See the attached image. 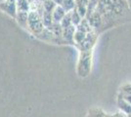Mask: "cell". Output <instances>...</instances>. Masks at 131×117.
<instances>
[{
  "label": "cell",
  "instance_id": "1",
  "mask_svg": "<svg viewBox=\"0 0 131 117\" xmlns=\"http://www.w3.org/2000/svg\"><path fill=\"white\" fill-rule=\"evenodd\" d=\"M42 13H43V7L42 3L39 5L38 9L31 10L28 13V22H27V28L32 32L35 36L38 35L43 31L45 28L43 22H42Z\"/></svg>",
  "mask_w": 131,
  "mask_h": 117
},
{
  "label": "cell",
  "instance_id": "2",
  "mask_svg": "<svg viewBox=\"0 0 131 117\" xmlns=\"http://www.w3.org/2000/svg\"><path fill=\"white\" fill-rule=\"evenodd\" d=\"M92 53L91 51H80V56L77 61V72L80 78H85L91 72Z\"/></svg>",
  "mask_w": 131,
  "mask_h": 117
},
{
  "label": "cell",
  "instance_id": "3",
  "mask_svg": "<svg viewBox=\"0 0 131 117\" xmlns=\"http://www.w3.org/2000/svg\"><path fill=\"white\" fill-rule=\"evenodd\" d=\"M0 10L10 16L13 19H16L17 16V0H5L0 3Z\"/></svg>",
  "mask_w": 131,
  "mask_h": 117
},
{
  "label": "cell",
  "instance_id": "4",
  "mask_svg": "<svg viewBox=\"0 0 131 117\" xmlns=\"http://www.w3.org/2000/svg\"><path fill=\"white\" fill-rule=\"evenodd\" d=\"M85 19L88 21L89 24L91 25V28H94V29H95V28H100L101 27H102V23H103V17L101 16V14H100L97 10L94 11L93 13H91V14L87 15Z\"/></svg>",
  "mask_w": 131,
  "mask_h": 117
},
{
  "label": "cell",
  "instance_id": "5",
  "mask_svg": "<svg viewBox=\"0 0 131 117\" xmlns=\"http://www.w3.org/2000/svg\"><path fill=\"white\" fill-rule=\"evenodd\" d=\"M117 106H118L120 111L123 114H125V115L131 114V103L129 101H127L124 98H122L120 95L117 96Z\"/></svg>",
  "mask_w": 131,
  "mask_h": 117
},
{
  "label": "cell",
  "instance_id": "6",
  "mask_svg": "<svg viewBox=\"0 0 131 117\" xmlns=\"http://www.w3.org/2000/svg\"><path fill=\"white\" fill-rule=\"evenodd\" d=\"M77 31V27H74L73 24L69 27L67 28H64L63 30V39L65 40L66 43H73V37L74 33Z\"/></svg>",
  "mask_w": 131,
  "mask_h": 117
},
{
  "label": "cell",
  "instance_id": "7",
  "mask_svg": "<svg viewBox=\"0 0 131 117\" xmlns=\"http://www.w3.org/2000/svg\"><path fill=\"white\" fill-rule=\"evenodd\" d=\"M66 15H67V12L63 9L62 6H57L54 11L52 12L53 21H54V22H58V23H60L62 22V20L65 18Z\"/></svg>",
  "mask_w": 131,
  "mask_h": 117
},
{
  "label": "cell",
  "instance_id": "8",
  "mask_svg": "<svg viewBox=\"0 0 131 117\" xmlns=\"http://www.w3.org/2000/svg\"><path fill=\"white\" fill-rule=\"evenodd\" d=\"M48 28L50 31L53 33V35L55 36V38H63V30L64 28H62L61 23H58V22H53Z\"/></svg>",
  "mask_w": 131,
  "mask_h": 117
},
{
  "label": "cell",
  "instance_id": "9",
  "mask_svg": "<svg viewBox=\"0 0 131 117\" xmlns=\"http://www.w3.org/2000/svg\"><path fill=\"white\" fill-rule=\"evenodd\" d=\"M29 13V12H28ZM28 13L27 12H18L16 19L18 23L24 28H27V22H28Z\"/></svg>",
  "mask_w": 131,
  "mask_h": 117
},
{
  "label": "cell",
  "instance_id": "10",
  "mask_svg": "<svg viewBox=\"0 0 131 117\" xmlns=\"http://www.w3.org/2000/svg\"><path fill=\"white\" fill-rule=\"evenodd\" d=\"M31 8L30 0H17V11L18 12H28Z\"/></svg>",
  "mask_w": 131,
  "mask_h": 117
},
{
  "label": "cell",
  "instance_id": "11",
  "mask_svg": "<svg viewBox=\"0 0 131 117\" xmlns=\"http://www.w3.org/2000/svg\"><path fill=\"white\" fill-rule=\"evenodd\" d=\"M107 115L108 113H106L103 109L99 107H92L88 110L85 117H107Z\"/></svg>",
  "mask_w": 131,
  "mask_h": 117
},
{
  "label": "cell",
  "instance_id": "12",
  "mask_svg": "<svg viewBox=\"0 0 131 117\" xmlns=\"http://www.w3.org/2000/svg\"><path fill=\"white\" fill-rule=\"evenodd\" d=\"M122 98H124L127 101H129L131 103V85L130 84H126L122 88H120V91L118 93Z\"/></svg>",
  "mask_w": 131,
  "mask_h": 117
},
{
  "label": "cell",
  "instance_id": "13",
  "mask_svg": "<svg viewBox=\"0 0 131 117\" xmlns=\"http://www.w3.org/2000/svg\"><path fill=\"white\" fill-rule=\"evenodd\" d=\"M36 37L39 39H41V40H44V41H51V42H53L55 39V36L53 35V33L50 31L48 28H44L43 31L41 32V33H39L38 35H36Z\"/></svg>",
  "mask_w": 131,
  "mask_h": 117
},
{
  "label": "cell",
  "instance_id": "14",
  "mask_svg": "<svg viewBox=\"0 0 131 117\" xmlns=\"http://www.w3.org/2000/svg\"><path fill=\"white\" fill-rule=\"evenodd\" d=\"M61 6L67 13H71L77 8V2H75V0H64L63 4Z\"/></svg>",
  "mask_w": 131,
  "mask_h": 117
},
{
  "label": "cell",
  "instance_id": "15",
  "mask_svg": "<svg viewBox=\"0 0 131 117\" xmlns=\"http://www.w3.org/2000/svg\"><path fill=\"white\" fill-rule=\"evenodd\" d=\"M77 30H80L82 32H85V33H89V32L92 31V28L89 24V22H88V21L86 19H83L82 20L81 22L77 27Z\"/></svg>",
  "mask_w": 131,
  "mask_h": 117
},
{
  "label": "cell",
  "instance_id": "16",
  "mask_svg": "<svg viewBox=\"0 0 131 117\" xmlns=\"http://www.w3.org/2000/svg\"><path fill=\"white\" fill-rule=\"evenodd\" d=\"M42 22H43L45 28H49L50 25L54 22L52 13H49V12H46L43 10V13H42Z\"/></svg>",
  "mask_w": 131,
  "mask_h": 117
},
{
  "label": "cell",
  "instance_id": "17",
  "mask_svg": "<svg viewBox=\"0 0 131 117\" xmlns=\"http://www.w3.org/2000/svg\"><path fill=\"white\" fill-rule=\"evenodd\" d=\"M86 36H87V33H85V32H82L80 30H77L75 31V33H74V37H73V41H74V43H77V45H80L85 40L86 38Z\"/></svg>",
  "mask_w": 131,
  "mask_h": 117
},
{
  "label": "cell",
  "instance_id": "18",
  "mask_svg": "<svg viewBox=\"0 0 131 117\" xmlns=\"http://www.w3.org/2000/svg\"><path fill=\"white\" fill-rule=\"evenodd\" d=\"M57 4L55 3L53 0H46L45 2L42 3V7H43V10L46 12H49V13H52V12L55 10V8L57 7Z\"/></svg>",
  "mask_w": 131,
  "mask_h": 117
},
{
  "label": "cell",
  "instance_id": "19",
  "mask_svg": "<svg viewBox=\"0 0 131 117\" xmlns=\"http://www.w3.org/2000/svg\"><path fill=\"white\" fill-rule=\"evenodd\" d=\"M71 22H72V24L74 25V27H77L81 21L83 20L81 17H80V15L78 14V12H77V9H74L73 11L71 12Z\"/></svg>",
  "mask_w": 131,
  "mask_h": 117
},
{
  "label": "cell",
  "instance_id": "20",
  "mask_svg": "<svg viewBox=\"0 0 131 117\" xmlns=\"http://www.w3.org/2000/svg\"><path fill=\"white\" fill-rule=\"evenodd\" d=\"M60 23L63 28H69V27H71V25H72L71 13H67V15H66L65 18L62 20V22H61Z\"/></svg>",
  "mask_w": 131,
  "mask_h": 117
},
{
  "label": "cell",
  "instance_id": "21",
  "mask_svg": "<svg viewBox=\"0 0 131 117\" xmlns=\"http://www.w3.org/2000/svg\"><path fill=\"white\" fill-rule=\"evenodd\" d=\"M77 2V5L79 6H84V7H87L89 5V0H75Z\"/></svg>",
  "mask_w": 131,
  "mask_h": 117
},
{
  "label": "cell",
  "instance_id": "22",
  "mask_svg": "<svg viewBox=\"0 0 131 117\" xmlns=\"http://www.w3.org/2000/svg\"><path fill=\"white\" fill-rule=\"evenodd\" d=\"M107 117H125V114H123L122 112H117L115 114H108Z\"/></svg>",
  "mask_w": 131,
  "mask_h": 117
},
{
  "label": "cell",
  "instance_id": "23",
  "mask_svg": "<svg viewBox=\"0 0 131 117\" xmlns=\"http://www.w3.org/2000/svg\"><path fill=\"white\" fill-rule=\"evenodd\" d=\"M53 1H54L58 6H61L63 4V2H64V0H53Z\"/></svg>",
  "mask_w": 131,
  "mask_h": 117
},
{
  "label": "cell",
  "instance_id": "24",
  "mask_svg": "<svg viewBox=\"0 0 131 117\" xmlns=\"http://www.w3.org/2000/svg\"><path fill=\"white\" fill-rule=\"evenodd\" d=\"M127 4H128V7H129V10L131 11V0H127Z\"/></svg>",
  "mask_w": 131,
  "mask_h": 117
},
{
  "label": "cell",
  "instance_id": "25",
  "mask_svg": "<svg viewBox=\"0 0 131 117\" xmlns=\"http://www.w3.org/2000/svg\"><path fill=\"white\" fill-rule=\"evenodd\" d=\"M45 1H46V0H38V2H40V3H43Z\"/></svg>",
  "mask_w": 131,
  "mask_h": 117
},
{
  "label": "cell",
  "instance_id": "26",
  "mask_svg": "<svg viewBox=\"0 0 131 117\" xmlns=\"http://www.w3.org/2000/svg\"><path fill=\"white\" fill-rule=\"evenodd\" d=\"M125 117H131V114H129V115H125Z\"/></svg>",
  "mask_w": 131,
  "mask_h": 117
},
{
  "label": "cell",
  "instance_id": "27",
  "mask_svg": "<svg viewBox=\"0 0 131 117\" xmlns=\"http://www.w3.org/2000/svg\"><path fill=\"white\" fill-rule=\"evenodd\" d=\"M31 1H38V0H31Z\"/></svg>",
  "mask_w": 131,
  "mask_h": 117
}]
</instances>
